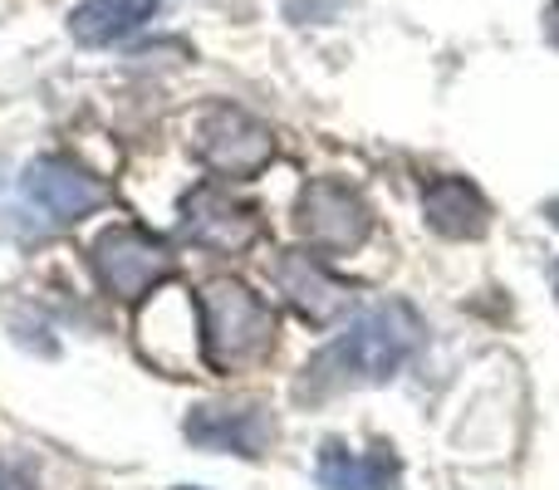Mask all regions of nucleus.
Listing matches in <instances>:
<instances>
[{"mask_svg": "<svg viewBox=\"0 0 559 490\" xmlns=\"http://www.w3.org/2000/svg\"><path fill=\"white\" fill-rule=\"evenodd\" d=\"M182 236L212 255H246L261 241V216H255V206L231 202L216 187H197L182 202Z\"/></svg>", "mask_w": 559, "mask_h": 490, "instance_id": "7", "label": "nucleus"}, {"mask_svg": "<svg viewBox=\"0 0 559 490\" xmlns=\"http://www.w3.org/2000/svg\"><path fill=\"white\" fill-rule=\"evenodd\" d=\"M555 295H559V270H555Z\"/></svg>", "mask_w": 559, "mask_h": 490, "instance_id": "14", "label": "nucleus"}, {"mask_svg": "<svg viewBox=\"0 0 559 490\" xmlns=\"http://www.w3.org/2000/svg\"><path fill=\"white\" fill-rule=\"evenodd\" d=\"M187 442L206 452L261 456L275 442V422L265 407H197L187 422Z\"/></svg>", "mask_w": 559, "mask_h": 490, "instance_id": "8", "label": "nucleus"}, {"mask_svg": "<svg viewBox=\"0 0 559 490\" xmlns=\"http://www.w3.org/2000/svg\"><path fill=\"white\" fill-rule=\"evenodd\" d=\"M423 344V319L403 299L364 309L324 354L309 363V393H344V387L388 383Z\"/></svg>", "mask_w": 559, "mask_h": 490, "instance_id": "1", "label": "nucleus"}, {"mask_svg": "<svg viewBox=\"0 0 559 490\" xmlns=\"http://www.w3.org/2000/svg\"><path fill=\"white\" fill-rule=\"evenodd\" d=\"M423 212L427 226L437 236H447V241H476L491 226V206L466 177H437L423 196Z\"/></svg>", "mask_w": 559, "mask_h": 490, "instance_id": "10", "label": "nucleus"}, {"mask_svg": "<svg viewBox=\"0 0 559 490\" xmlns=\"http://www.w3.org/2000/svg\"><path fill=\"white\" fill-rule=\"evenodd\" d=\"M0 490H29V481L20 471H10V466H0Z\"/></svg>", "mask_w": 559, "mask_h": 490, "instance_id": "13", "label": "nucleus"}, {"mask_svg": "<svg viewBox=\"0 0 559 490\" xmlns=\"http://www.w3.org/2000/svg\"><path fill=\"white\" fill-rule=\"evenodd\" d=\"M275 279H280V289H285V299L309 319V324H334V319L348 309V285H338L319 255L289 250V255L275 265Z\"/></svg>", "mask_w": 559, "mask_h": 490, "instance_id": "9", "label": "nucleus"}, {"mask_svg": "<svg viewBox=\"0 0 559 490\" xmlns=\"http://www.w3.org/2000/svg\"><path fill=\"white\" fill-rule=\"evenodd\" d=\"M157 0H84V5L69 15V35L79 45H114V39L133 35L153 20Z\"/></svg>", "mask_w": 559, "mask_h": 490, "instance_id": "12", "label": "nucleus"}, {"mask_svg": "<svg viewBox=\"0 0 559 490\" xmlns=\"http://www.w3.org/2000/svg\"><path fill=\"white\" fill-rule=\"evenodd\" d=\"M403 471L388 452H344V446H324L319 456V490H397Z\"/></svg>", "mask_w": 559, "mask_h": 490, "instance_id": "11", "label": "nucleus"}, {"mask_svg": "<svg viewBox=\"0 0 559 490\" xmlns=\"http://www.w3.org/2000/svg\"><path fill=\"white\" fill-rule=\"evenodd\" d=\"M202 309V344L206 363L222 373H241V368L261 363L275 344V314L241 285V279H212L197 295Z\"/></svg>", "mask_w": 559, "mask_h": 490, "instance_id": "2", "label": "nucleus"}, {"mask_svg": "<svg viewBox=\"0 0 559 490\" xmlns=\"http://www.w3.org/2000/svg\"><path fill=\"white\" fill-rule=\"evenodd\" d=\"M20 187H25V202L49 226H74L108 202V182L88 167H79L74 157H35L20 177Z\"/></svg>", "mask_w": 559, "mask_h": 490, "instance_id": "4", "label": "nucleus"}, {"mask_svg": "<svg viewBox=\"0 0 559 490\" xmlns=\"http://www.w3.org/2000/svg\"><path fill=\"white\" fill-rule=\"evenodd\" d=\"M94 275L114 299H143L157 279L173 275V246L138 226H108L94 241Z\"/></svg>", "mask_w": 559, "mask_h": 490, "instance_id": "3", "label": "nucleus"}, {"mask_svg": "<svg viewBox=\"0 0 559 490\" xmlns=\"http://www.w3.org/2000/svg\"><path fill=\"white\" fill-rule=\"evenodd\" d=\"M197 153L212 167L216 177H231V182H246V177L265 172V163L275 157V138L265 123H255L246 108H216L206 113L202 133H197Z\"/></svg>", "mask_w": 559, "mask_h": 490, "instance_id": "6", "label": "nucleus"}, {"mask_svg": "<svg viewBox=\"0 0 559 490\" xmlns=\"http://www.w3.org/2000/svg\"><path fill=\"white\" fill-rule=\"evenodd\" d=\"M295 222H299V236L309 246L329 250V255H344V250L364 246L368 231H373V216H368L364 196L348 182H334V177H319V182L305 187V196L295 206Z\"/></svg>", "mask_w": 559, "mask_h": 490, "instance_id": "5", "label": "nucleus"}]
</instances>
